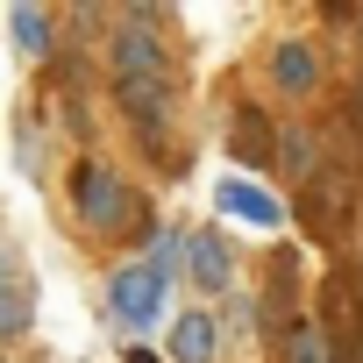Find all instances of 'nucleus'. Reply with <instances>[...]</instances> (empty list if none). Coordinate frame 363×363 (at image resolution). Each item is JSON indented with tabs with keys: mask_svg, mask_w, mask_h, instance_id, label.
Segmentation results:
<instances>
[{
	"mask_svg": "<svg viewBox=\"0 0 363 363\" xmlns=\"http://www.w3.org/2000/svg\"><path fill=\"white\" fill-rule=\"evenodd\" d=\"M114 100L128 107V121H135L143 135H157L164 114H171V50L150 36L143 15L114 36Z\"/></svg>",
	"mask_w": 363,
	"mask_h": 363,
	"instance_id": "nucleus-1",
	"label": "nucleus"
},
{
	"mask_svg": "<svg viewBox=\"0 0 363 363\" xmlns=\"http://www.w3.org/2000/svg\"><path fill=\"white\" fill-rule=\"evenodd\" d=\"M72 214H79L86 228H100V235L135 228V193H128V178H121L114 164L86 157V164L72 171Z\"/></svg>",
	"mask_w": 363,
	"mask_h": 363,
	"instance_id": "nucleus-2",
	"label": "nucleus"
},
{
	"mask_svg": "<svg viewBox=\"0 0 363 363\" xmlns=\"http://www.w3.org/2000/svg\"><path fill=\"white\" fill-rule=\"evenodd\" d=\"M164 292H171V278H164L157 264H121V271H114V285H107L114 320H121V328H135V335H150V328H157Z\"/></svg>",
	"mask_w": 363,
	"mask_h": 363,
	"instance_id": "nucleus-3",
	"label": "nucleus"
},
{
	"mask_svg": "<svg viewBox=\"0 0 363 363\" xmlns=\"http://www.w3.org/2000/svg\"><path fill=\"white\" fill-rule=\"evenodd\" d=\"M178 257H186V271H193V285H200V292H228V285H235V250H228L214 228L186 235V250H178Z\"/></svg>",
	"mask_w": 363,
	"mask_h": 363,
	"instance_id": "nucleus-4",
	"label": "nucleus"
},
{
	"mask_svg": "<svg viewBox=\"0 0 363 363\" xmlns=\"http://www.w3.org/2000/svg\"><path fill=\"white\" fill-rule=\"evenodd\" d=\"M214 207L235 214V221H250V228H278V221H285V207H278L264 186H250V178H221V186H214Z\"/></svg>",
	"mask_w": 363,
	"mask_h": 363,
	"instance_id": "nucleus-5",
	"label": "nucleus"
},
{
	"mask_svg": "<svg viewBox=\"0 0 363 363\" xmlns=\"http://www.w3.org/2000/svg\"><path fill=\"white\" fill-rule=\"evenodd\" d=\"M214 349H221V328H214V313H178L171 320V363H214Z\"/></svg>",
	"mask_w": 363,
	"mask_h": 363,
	"instance_id": "nucleus-6",
	"label": "nucleus"
},
{
	"mask_svg": "<svg viewBox=\"0 0 363 363\" xmlns=\"http://www.w3.org/2000/svg\"><path fill=\"white\" fill-rule=\"evenodd\" d=\"M271 79H278V93H313L320 86V57H313V43H278L271 50Z\"/></svg>",
	"mask_w": 363,
	"mask_h": 363,
	"instance_id": "nucleus-7",
	"label": "nucleus"
},
{
	"mask_svg": "<svg viewBox=\"0 0 363 363\" xmlns=\"http://www.w3.org/2000/svg\"><path fill=\"white\" fill-rule=\"evenodd\" d=\"M8 29H15V43H22L29 57H50V15H43V8H15Z\"/></svg>",
	"mask_w": 363,
	"mask_h": 363,
	"instance_id": "nucleus-8",
	"label": "nucleus"
},
{
	"mask_svg": "<svg viewBox=\"0 0 363 363\" xmlns=\"http://www.w3.org/2000/svg\"><path fill=\"white\" fill-rule=\"evenodd\" d=\"M285 363H328V335H320L313 320H299V328L285 335Z\"/></svg>",
	"mask_w": 363,
	"mask_h": 363,
	"instance_id": "nucleus-9",
	"label": "nucleus"
},
{
	"mask_svg": "<svg viewBox=\"0 0 363 363\" xmlns=\"http://www.w3.org/2000/svg\"><path fill=\"white\" fill-rule=\"evenodd\" d=\"M29 306H36V299H29L22 278H15V285H0V335H22V328H29Z\"/></svg>",
	"mask_w": 363,
	"mask_h": 363,
	"instance_id": "nucleus-10",
	"label": "nucleus"
},
{
	"mask_svg": "<svg viewBox=\"0 0 363 363\" xmlns=\"http://www.w3.org/2000/svg\"><path fill=\"white\" fill-rule=\"evenodd\" d=\"M264 150H271L264 121H257V114H242V121H235V157H242V164H264Z\"/></svg>",
	"mask_w": 363,
	"mask_h": 363,
	"instance_id": "nucleus-11",
	"label": "nucleus"
},
{
	"mask_svg": "<svg viewBox=\"0 0 363 363\" xmlns=\"http://www.w3.org/2000/svg\"><path fill=\"white\" fill-rule=\"evenodd\" d=\"M278 157H285V171H299V178L313 171V150H306V135H285V143H278Z\"/></svg>",
	"mask_w": 363,
	"mask_h": 363,
	"instance_id": "nucleus-12",
	"label": "nucleus"
},
{
	"mask_svg": "<svg viewBox=\"0 0 363 363\" xmlns=\"http://www.w3.org/2000/svg\"><path fill=\"white\" fill-rule=\"evenodd\" d=\"M0 285H15V250H8V235H0Z\"/></svg>",
	"mask_w": 363,
	"mask_h": 363,
	"instance_id": "nucleus-13",
	"label": "nucleus"
},
{
	"mask_svg": "<svg viewBox=\"0 0 363 363\" xmlns=\"http://www.w3.org/2000/svg\"><path fill=\"white\" fill-rule=\"evenodd\" d=\"M121 363H157V356H143V349H128V356H121Z\"/></svg>",
	"mask_w": 363,
	"mask_h": 363,
	"instance_id": "nucleus-14",
	"label": "nucleus"
},
{
	"mask_svg": "<svg viewBox=\"0 0 363 363\" xmlns=\"http://www.w3.org/2000/svg\"><path fill=\"white\" fill-rule=\"evenodd\" d=\"M356 121H363V86H356Z\"/></svg>",
	"mask_w": 363,
	"mask_h": 363,
	"instance_id": "nucleus-15",
	"label": "nucleus"
}]
</instances>
